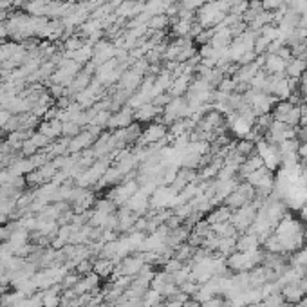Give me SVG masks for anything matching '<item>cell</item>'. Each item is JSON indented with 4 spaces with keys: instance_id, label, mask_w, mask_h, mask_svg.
Masks as SVG:
<instances>
[{
    "instance_id": "cell-20",
    "label": "cell",
    "mask_w": 307,
    "mask_h": 307,
    "mask_svg": "<svg viewBox=\"0 0 307 307\" xmlns=\"http://www.w3.org/2000/svg\"><path fill=\"white\" fill-rule=\"evenodd\" d=\"M211 231H213L217 237H235L237 235V228L229 221L226 222H217V224H211Z\"/></svg>"
},
{
    "instance_id": "cell-7",
    "label": "cell",
    "mask_w": 307,
    "mask_h": 307,
    "mask_svg": "<svg viewBox=\"0 0 307 307\" xmlns=\"http://www.w3.org/2000/svg\"><path fill=\"white\" fill-rule=\"evenodd\" d=\"M134 121H136V119H134V109H130L129 105H125V107H121L119 111H116V114L111 116L107 127L112 130L127 129V127L132 125Z\"/></svg>"
},
{
    "instance_id": "cell-10",
    "label": "cell",
    "mask_w": 307,
    "mask_h": 307,
    "mask_svg": "<svg viewBox=\"0 0 307 307\" xmlns=\"http://www.w3.org/2000/svg\"><path fill=\"white\" fill-rule=\"evenodd\" d=\"M161 114H163V109L156 107L154 103H147L134 111V119L137 123H152L156 118H159Z\"/></svg>"
},
{
    "instance_id": "cell-5",
    "label": "cell",
    "mask_w": 307,
    "mask_h": 307,
    "mask_svg": "<svg viewBox=\"0 0 307 307\" xmlns=\"http://www.w3.org/2000/svg\"><path fill=\"white\" fill-rule=\"evenodd\" d=\"M175 199H177V192H174L172 186H157V190L150 197V206L154 210L175 208Z\"/></svg>"
},
{
    "instance_id": "cell-22",
    "label": "cell",
    "mask_w": 307,
    "mask_h": 307,
    "mask_svg": "<svg viewBox=\"0 0 307 307\" xmlns=\"http://www.w3.org/2000/svg\"><path fill=\"white\" fill-rule=\"evenodd\" d=\"M168 26H170V19L167 15H154L147 22L148 31H165Z\"/></svg>"
},
{
    "instance_id": "cell-23",
    "label": "cell",
    "mask_w": 307,
    "mask_h": 307,
    "mask_svg": "<svg viewBox=\"0 0 307 307\" xmlns=\"http://www.w3.org/2000/svg\"><path fill=\"white\" fill-rule=\"evenodd\" d=\"M147 103H152V100H150V96H147L145 93H141V91H137V93H132L130 94V98H129V101H127V105H129L130 109H139V107H143V105H147Z\"/></svg>"
},
{
    "instance_id": "cell-18",
    "label": "cell",
    "mask_w": 307,
    "mask_h": 307,
    "mask_svg": "<svg viewBox=\"0 0 307 307\" xmlns=\"http://www.w3.org/2000/svg\"><path fill=\"white\" fill-rule=\"evenodd\" d=\"M293 107H295V105H293L289 100H282V101H278L273 109H271V116H273L275 121H284L285 123V119H287L289 112L293 111Z\"/></svg>"
},
{
    "instance_id": "cell-33",
    "label": "cell",
    "mask_w": 307,
    "mask_h": 307,
    "mask_svg": "<svg viewBox=\"0 0 307 307\" xmlns=\"http://www.w3.org/2000/svg\"><path fill=\"white\" fill-rule=\"evenodd\" d=\"M201 307H228V305H226V300L219 298V296H213V298L201 303Z\"/></svg>"
},
{
    "instance_id": "cell-1",
    "label": "cell",
    "mask_w": 307,
    "mask_h": 307,
    "mask_svg": "<svg viewBox=\"0 0 307 307\" xmlns=\"http://www.w3.org/2000/svg\"><path fill=\"white\" fill-rule=\"evenodd\" d=\"M305 239L307 229L303 222L295 219L291 213H285L267 239L266 248L269 253H295L303 248Z\"/></svg>"
},
{
    "instance_id": "cell-4",
    "label": "cell",
    "mask_w": 307,
    "mask_h": 307,
    "mask_svg": "<svg viewBox=\"0 0 307 307\" xmlns=\"http://www.w3.org/2000/svg\"><path fill=\"white\" fill-rule=\"evenodd\" d=\"M264 139L269 141L273 145H280L282 141H287V139H296L298 136V129L296 127H291L284 121H273L266 134H264Z\"/></svg>"
},
{
    "instance_id": "cell-34",
    "label": "cell",
    "mask_w": 307,
    "mask_h": 307,
    "mask_svg": "<svg viewBox=\"0 0 307 307\" xmlns=\"http://www.w3.org/2000/svg\"><path fill=\"white\" fill-rule=\"evenodd\" d=\"M9 119H11V112L6 111V109H0V129H4L9 123Z\"/></svg>"
},
{
    "instance_id": "cell-35",
    "label": "cell",
    "mask_w": 307,
    "mask_h": 307,
    "mask_svg": "<svg viewBox=\"0 0 307 307\" xmlns=\"http://www.w3.org/2000/svg\"><path fill=\"white\" fill-rule=\"evenodd\" d=\"M298 159H303V163H305V167H307V143H300V147H298Z\"/></svg>"
},
{
    "instance_id": "cell-27",
    "label": "cell",
    "mask_w": 307,
    "mask_h": 307,
    "mask_svg": "<svg viewBox=\"0 0 307 307\" xmlns=\"http://www.w3.org/2000/svg\"><path fill=\"white\" fill-rule=\"evenodd\" d=\"M235 89H237V82H235L233 78H229V76H224V80H222V82L219 83V87H217V91L226 93V94L235 93Z\"/></svg>"
},
{
    "instance_id": "cell-19",
    "label": "cell",
    "mask_w": 307,
    "mask_h": 307,
    "mask_svg": "<svg viewBox=\"0 0 307 307\" xmlns=\"http://www.w3.org/2000/svg\"><path fill=\"white\" fill-rule=\"evenodd\" d=\"M259 249V237L251 233H244L237 241V251H255Z\"/></svg>"
},
{
    "instance_id": "cell-6",
    "label": "cell",
    "mask_w": 307,
    "mask_h": 307,
    "mask_svg": "<svg viewBox=\"0 0 307 307\" xmlns=\"http://www.w3.org/2000/svg\"><path fill=\"white\" fill-rule=\"evenodd\" d=\"M145 257L143 253H137L134 257H125L121 262H118L114 269V275H123V277H137L139 271L145 267Z\"/></svg>"
},
{
    "instance_id": "cell-11",
    "label": "cell",
    "mask_w": 307,
    "mask_h": 307,
    "mask_svg": "<svg viewBox=\"0 0 307 307\" xmlns=\"http://www.w3.org/2000/svg\"><path fill=\"white\" fill-rule=\"evenodd\" d=\"M193 74H188V73H183L181 76H177V78H174V83H172V87L168 89V94H170L172 98H181L185 96L186 93H188V87L190 83L193 82Z\"/></svg>"
},
{
    "instance_id": "cell-24",
    "label": "cell",
    "mask_w": 307,
    "mask_h": 307,
    "mask_svg": "<svg viewBox=\"0 0 307 307\" xmlns=\"http://www.w3.org/2000/svg\"><path fill=\"white\" fill-rule=\"evenodd\" d=\"M235 150H237V154H241L242 157H249L255 154V141H249V139H241L239 143H235Z\"/></svg>"
},
{
    "instance_id": "cell-29",
    "label": "cell",
    "mask_w": 307,
    "mask_h": 307,
    "mask_svg": "<svg viewBox=\"0 0 307 307\" xmlns=\"http://www.w3.org/2000/svg\"><path fill=\"white\" fill-rule=\"evenodd\" d=\"M284 4V0H262V8L264 11H277V9H280Z\"/></svg>"
},
{
    "instance_id": "cell-28",
    "label": "cell",
    "mask_w": 307,
    "mask_h": 307,
    "mask_svg": "<svg viewBox=\"0 0 307 307\" xmlns=\"http://www.w3.org/2000/svg\"><path fill=\"white\" fill-rule=\"evenodd\" d=\"M62 134L67 137H74L80 134V125L76 121H63V127H62Z\"/></svg>"
},
{
    "instance_id": "cell-2",
    "label": "cell",
    "mask_w": 307,
    "mask_h": 307,
    "mask_svg": "<svg viewBox=\"0 0 307 307\" xmlns=\"http://www.w3.org/2000/svg\"><path fill=\"white\" fill-rule=\"evenodd\" d=\"M255 152L259 154L260 157H262L264 167H266L267 170L273 172V170H277V168H278V165H282L278 147H277V145H273V143H269V141H266L264 137L255 143Z\"/></svg>"
},
{
    "instance_id": "cell-9",
    "label": "cell",
    "mask_w": 307,
    "mask_h": 307,
    "mask_svg": "<svg viewBox=\"0 0 307 307\" xmlns=\"http://www.w3.org/2000/svg\"><path fill=\"white\" fill-rule=\"evenodd\" d=\"M125 206L129 208L130 211H134L137 217H139V215H145V211L150 208V195H147V193H143L141 190H137L134 195L129 197Z\"/></svg>"
},
{
    "instance_id": "cell-30",
    "label": "cell",
    "mask_w": 307,
    "mask_h": 307,
    "mask_svg": "<svg viewBox=\"0 0 307 307\" xmlns=\"http://www.w3.org/2000/svg\"><path fill=\"white\" fill-rule=\"evenodd\" d=\"M170 100H172V96L168 93H163V94H159V96H156L154 100H152V103L156 105V107H159V109H165L168 103H170Z\"/></svg>"
},
{
    "instance_id": "cell-8",
    "label": "cell",
    "mask_w": 307,
    "mask_h": 307,
    "mask_svg": "<svg viewBox=\"0 0 307 307\" xmlns=\"http://www.w3.org/2000/svg\"><path fill=\"white\" fill-rule=\"evenodd\" d=\"M143 78H145V74L137 73V70H134V69H127L125 73L121 74V78H119V89L132 94L134 91H137L141 87Z\"/></svg>"
},
{
    "instance_id": "cell-32",
    "label": "cell",
    "mask_w": 307,
    "mask_h": 307,
    "mask_svg": "<svg viewBox=\"0 0 307 307\" xmlns=\"http://www.w3.org/2000/svg\"><path fill=\"white\" fill-rule=\"evenodd\" d=\"M76 271H78L80 275H89V273H93V262H91V260H82V262L78 264V266H76Z\"/></svg>"
},
{
    "instance_id": "cell-12",
    "label": "cell",
    "mask_w": 307,
    "mask_h": 307,
    "mask_svg": "<svg viewBox=\"0 0 307 307\" xmlns=\"http://www.w3.org/2000/svg\"><path fill=\"white\" fill-rule=\"evenodd\" d=\"M305 70H307V62L303 58H300V56H293V58L285 63V76H287V78L300 80Z\"/></svg>"
},
{
    "instance_id": "cell-37",
    "label": "cell",
    "mask_w": 307,
    "mask_h": 307,
    "mask_svg": "<svg viewBox=\"0 0 307 307\" xmlns=\"http://www.w3.org/2000/svg\"><path fill=\"white\" fill-rule=\"evenodd\" d=\"M298 307H307V295L303 296L302 300H300V305H298Z\"/></svg>"
},
{
    "instance_id": "cell-36",
    "label": "cell",
    "mask_w": 307,
    "mask_h": 307,
    "mask_svg": "<svg viewBox=\"0 0 307 307\" xmlns=\"http://www.w3.org/2000/svg\"><path fill=\"white\" fill-rule=\"evenodd\" d=\"M123 2H125V0H107V4H111L112 8H119Z\"/></svg>"
},
{
    "instance_id": "cell-17",
    "label": "cell",
    "mask_w": 307,
    "mask_h": 307,
    "mask_svg": "<svg viewBox=\"0 0 307 307\" xmlns=\"http://www.w3.org/2000/svg\"><path fill=\"white\" fill-rule=\"evenodd\" d=\"M114 267H116V264H114V260H111V259H98L96 262H93V271L98 275L100 278H107V277H111L112 273H114Z\"/></svg>"
},
{
    "instance_id": "cell-15",
    "label": "cell",
    "mask_w": 307,
    "mask_h": 307,
    "mask_svg": "<svg viewBox=\"0 0 307 307\" xmlns=\"http://www.w3.org/2000/svg\"><path fill=\"white\" fill-rule=\"evenodd\" d=\"M231 42H233V34H231V31H229V27H226V29L215 31L210 45L215 49H228Z\"/></svg>"
},
{
    "instance_id": "cell-25",
    "label": "cell",
    "mask_w": 307,
    "mask_h": 307,
    "mask_svg": "<svg viewBox=\"0 0 307 307\" xmlns=\"http://www.w3.org/2000/svg\"><path fill=\"white\" fill-rule=\"evenodd\" d=\"M163 300H165L163 295H161L159 291H156V289H148V291L145 293V296H143L145 307H156V305H159Z\"/></svg>"
},
{
    "instance_id": "cell-38",
    "label": "cell",
    "mask_w": 307,
    "mask_h": 307,
    "mask_svg": "<svg viewBox=\"0 0 307 307\" xmlns=\"http://www.w3.org/2000/svg\"><path fill=\"white\" fill-rule=\"evenodd\" d=\"M248 307H266V303H264V302H257V303H251V305H248Z\"/></svg>"
},
{
    "instance_id": "cell-26",
    "label": "cell",
    "mask_w": 307,
    "mask_h": 307,
    "mask_svg": "<svg viewBox=\"0 0 307 307\" xmlns=\"http://www.w3.org/2000/svg\"><path fill=\"white\" fill-rule=\"evenodd\" d=\"M269 44H271V42L267 40L266 37L259 34V37L255 38V47H253V52H255L257 56H259V55H267V49H269Z\"/></svg>"
},
{
    "instance_id": "cell-13",
    "label": "cell",
    "mask_w": 307,
    "mask_h": 307,
    "mask_svg": "<svg viewBox=\"0 0 307 307\" xmlns=\"http://www.w3.org/2000/svg\"><path fill=\"white\" fill-rule=\"evenodd\" d=\"M285 60L280 58L278 55H266V63L264 69L267 74H285Z\"/></svg>"
},
{
    "instance_id": "cell-31",
    "label": "cell",
    "mask_w": 307,
    "mask_h": 307,
    "mask_svg": "<svg viewBox=\"0 0 307 307\" xmlns=\"http://www.w3.org/2000/svg\"><path fill=\"white\" fill-rule=\"evenodd\" d=\"M229 31H231V34H233V38L235 37H241L244 31H248V24L246 22H242V20H239L237 24H233V26L229 27Z\"/></svg>"
},
{
    "instance_id": "cell-14",
    "label": "cell",
    "mask_w": 307,
    "mask_h": 307,
    "mask_svg": "<svg viewBox=\"0 0 307 307\" xmlns=\"http://www.w3.org/2000/svg\"><path fill=\"white\" fill-rule=\"evenodd\" d=\"M94 143V136L87 130V132H80L78 136H74V139H69V152H80L83 148L91 147Z\"/></svg>"
},
{
    "instance_id": "cell-16",
    "label": "cell",
    "mask_w": 307,
    "mask_h": 307,
    "mask_svg": "<svg viewBox=\"0 0 307 307\" xmlns=\"http://www.w3.org/2000/svg\"><path fill=\"white\" fill-rule=\"evenodd\" d=\"M62 127H63V123L60 121V119H49V121H45V123H42L40 125V130L38 132L40 134H44L45 137H49V139H55V137H58V136H62Z\"/></svg>"
},
{
    "instance_id": "cell-21",
    "label": "cell",
    "mask_w": 307,
    "mask_h": 307,
    "mask_svg": "<svg viewBox=\"0 0 307 307\" xmlns=\"http://www.w3.org/2000/svg\"><path fill=\"white\" fill-rule=\"evenodd\" d=\"M231 219V208L228 206H219L215 208V210H211V213L208 215L206 221L210 222V224H217V222H226Z\"/></svg>"
},
{
    "instance_id": "cell-3",
    "label": "cell",
    "mask_w": 307,
    "mask_h": 307,
    "mask_svg": "<svg viewBox=\"0 0 307 307\" xmlns=\"http://www.w3.org/2000/svg\"><path fill=\"white\" fill-rule=\"evenodd\" d=\"M163 141H168V127L163 121H152L143 129L137 145L147 147V145L163 143Z\"/></svg>"
}]
</instances>
